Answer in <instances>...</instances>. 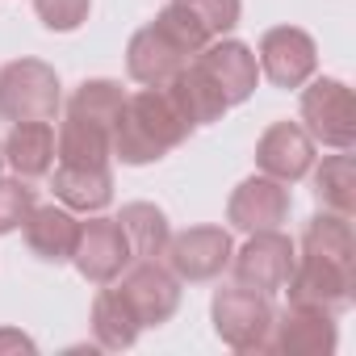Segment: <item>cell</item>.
Segmentation results:
<instances>
[{
  "instance_id": "obj_10",
  "label": "cell",
  "mask_w": 356,
  "mask_h": 356,
  "mask_svg": "<svg viewBox=\"0 0 356 356\" xmlns=\"http://www.w3.org/2000/svg\"><path fill=\"white\" fill-rule=\"evenodd\" d=\"M293 260H298V248L289 235L277 231H252L248 243L231 256V268H235V281L248 285V289H260V293H277L289 273H293Z\"/></svg>"
},
{
  "instance_id": "obj_26",
  "label": "cell",
  "mask_w": 356,
  "mask_h": 356,
  "mask_svg": "<svg viewBox=\"0 0 356 356\" xmlns=\"http://www.w3.org/2000/svg\"><path fill=\"white\" fill-rule=\"evenodd\" d=\"M210 38H222L239 26V13H243V0H176Z\"/></svg>"
},
{
  "instance_id": "obj_16",
  "label": "cell",
  "mask_w": 356,
  "mask_h": 356,
  "mask_svg": "<svg viewBox=\"0 0 356 356\" xmlns=\"http://www.w3.org/2000/svg\"><path fill=\"white\" fill-rule=\"evenodd\" d=\"M22 235H26V248L47 260V264H72V252H76V239H80V218L76 210L67 206H34L22 222Z\"/></svg>"
},
{
  "instance_id": "obj_9",
  "label": "cell",
  "mask_w": 356,
  "mask_h": 356,
  "mask_svg": "<svg viewBox=\"0 0 356 356\" xmlns=\"http://www.w3.org/2000/svg\"><path fill=\"white\" fill-rule=\"evenodd\" d=\"M72 264L84 281L92 285H113L130 264V243L118 227V218H105V214H88V222H80V239H76V252H72Z\"/></svg>"
},
{
  "instance_id": "obj_6",
  "label": "cell",
  "mask_w": 356,
  "mask_h": 356,
  "mask_svg": "<svg viewBox=\"0 0 356 356\" xmlns=\"http://www.w3.org/2000/svg\"><path fill=\"white\" fill-rule=\"evenodd\" d=\"M281 289L289 293V306H314V310H327V314H343L352 306L356 264H339V260L302 252Z\"/></svg>"
},
{
  "instance_id": "obj_8",
  "label": "cell",
  "mask_w": 356,
  "mask_h": 356,
  "mask_svg": "<svg viewBox=\"0 0 356 356\" xmlns=\"http://www.w3.org/2000/svg\"><path fill=\"white\" fill-rule=\"evenodd\" d=\"M260 76L277 88H302L314 72H318V47L306 30L298 26H273L260 34V51H256Z\"/></svg>"
},
{
  "instance_id": "obj_19",
  "label": "cell",
  "mask_w": 356,
  "mask_h": 356,
  "mask_svg": "<svg viewBox=\"0 0 356 356\" xmlns=\"http://www.w3.org/2000/svg\"><path fill=\"white\" fill-rule=\"evenodd\" d=\"M163 88L172 92L176 105H181V113L193 122V130H197V126H210V122H222V113L231 109L227 97L218 92V84L197 67V59H189L181 72H176V76L163 84Z\"/></svg>"
},
{
  "instance_id": "obj_28",
  "label": "cell",
  "mask_w": 356,
  "mask_h": 356,
  "mask_svg": "<svg viewBox=\"0 0 356 356\" xmlns=\"http://www.w3.org/2000/svg\"><path fill=\"white\" fill-rule=\"evenodd\" d=\"M34 13L51 34H72L88 22L92 0H34Z\"/></svg>"
},
{
  "instance_id": "obj_21",
  "label": "cell",
  "mask_w": 356,
  "mask_h": 356,
  "mask_svg": "<svg viewBox=\"0 0 356 356\" xmlns=\"http://www.w3.org/2000/svg\"><path fill=\"white\" fill-rule=\"evenodd\" d=\"M118 227H122V235H126L134 260H159L163 248H168V235H172L168 214H163L159 206H151V202H130V206H122Z\"/></svg>"
},
{
  "instance_id": "obj_23",
  "label": "cell",
  "mask_w": 356,
  "mask_h": 356,
  "mask_svg": "<svg viewBox=\"0 0 356 356\" xmlns=\"http://www.w3.org/2000/svg\"><path fill=\"white\" fill-rule=\"evenodd\" d=\"M314 172V197L323 210H335V214H356V159L348 151H335L327 155Z\"/></svg>"
},
{
  "instance_id": "obj_7",
  "label": "cell",
  "mask_w": 356,
  "mask_h": 356,
  "mask_svg": "<svg viewBox=\"0 0 356 356\" xmlns=\"http://www.w3.org/2000/svg\"><path fill=\"white\" fill-rule=\"evenodd\" d=\"M231 256H235V243H231V231H222V227L176 231V235H168V248H163L168 268L189 285L222 277V268H231Z\"/></svg>"
},
{
  "instance_id": "obj_4",
  "label": "cell",
  "mask_w": 356,
  "mask_h": 356,
  "mask_svg": "<svg viewBox=\"0 0 356 356\" xmlns=\"http://www.w3.org/2000/svg\"><path fill=\"white\" fill-rule=\"evenodd\" d=\"M302 130L331 147V151H352L356 143V101L352 88L335 76H310L302 84Z\"/></svg>"
},
{
  "instance_id": "obj_11",
  "label": "cell",
  "mask_w": 356,
  "mask_h": 356,
  "mask_svg": "<svg viewBox=\"0 0 356 356\" xmlns=\"http://www.w3.org/2000/svg\"><path fill=\"white\" fill-rule=\"evenodd\" d=\"M118 289L143 327H163L181 310V277L159 260H134V268L122 273Z\"/></svg>"
},
{
  "instance_id": "obj_18",
  "label": "cell",
  "mask_w": 356,
  "mask_h": 356,
  "mask_svg": "<svg viewBox=\"0 0 356 356\" xmlns=\"http://www.w3.org/2000/svg\"><path fill=\"white\" fill-rule=\"evenodd\" d=\"M55 163H76V168H109L113 163V130L88 118L67 113L59 134H55Z\"/></svg>"
},
{
  "instance_id": "obj_3",
  "label": "cell",
  "mask_w": 356,
  "mask_h": 356,
  "mask_svg": "<svg viewBox=\"0 0 356 356\" xmlns=\"http://www.w3.org/2000/svg\"><path fill=\"white\" fill-rule=\"evenodd\" d=\"M63 109L59 72L42 59H13L0 67V118L5 122H55Z\"/></svg>"
},
{
  "instance_id": "obj_15",
  "label": "cell",
  "mask_w": 356,
  "mask_h": 356,
  "mask_svg": "<svg viewBox=\"0 0 356 356\" xmlns=\"http://www.w3.org/2000/svg\"><path fill=\"white\" fill-rule=\"evenodd\" d=\"M256 168L281 185H293L314 168V138L302 122H273L256 143Z\"/></svg>"
},
{
  "instance_id": "obj_24",
  "label": "cell",
  "mask_w": 356,
  "mask_h": 356,
  "mask_svg": "<svg viewBox=\"0 0 356 356\" xmlns=\"http://www.w3.org/2000/svg\"><path fill=\"white\" fill-rule=\"evenodd\" d=\"M302 252H314V256H327V260H339V264H356L352 218L348 214H335V210L314 214L306 222V231H302Z\"/></svg>"
},
{
  "instance_id": "obj_29",
  "label": "cell",
  "mask_w": 356,
  "mask_h": 356,
  "mask_svg": "<svg viewBox=\"0 0 356 356\" xmlns=\"http://www.w3.org/2000/svg\"><path fill=\"white\" fill-rule=\"evenodd\" d=\"M0 352H38V343L13 327H0Z\"/></svg>"
},
{
  "instance_id": "obj_5",
  "label": "cell",
  "mask_w": 356,
  "mask_h": 356,
  "mask_svg": "<svg viewBox=\"0 0 356 356\" xmlns=\"http://www.w3.org/2000/svg\"><path fill=\"white\" fill-rule=\"evenodd\" d=\"M273 314L277 310H273L268 293L248 289V285H222V289H214V302H210L214 335L235 352H264Z\"/></svg>"
},
{
  "instance_id": "obj_30",
  "label": "cell",
  "mask_w": 356,
  "mask_h": 356,
  "mask_svg": "<svg viewBox=\"0 0 356 356\" xmlns=\"http://www.w3.org/2000/svg\"><path fill=\"white\" fill-rule=\"evenodd\" d=\"M0 168H5V138H0Z\"/></svg>"
},
{
  "instance_id": "obj_13",
  "label": "cell",
  "mask_w": 356,
  "mask_h": 356,
  "mask_svg": "<svg viewBox=\"0 0 356 356\" xmlns=\"http://www.w3.org/2000/svg\"><path fill=\"white\" fill-rule=\"evenodd\" d=\"M293 210V197H289V185L273 181V176H248V181L235 185L231 202H227V222L243 235L252 231H277Z\"/></svg>"
},
{
  "instance_id": "obj_17",
  "label": "cell",
  "mask_w": 356,
  "mask_h": 356,
  "mask_svg": "<svg viewBox=\"0 0 356 356\" xmlns=\"http://www.w3.org/2000/svg\"><path fill=\"white\" fill-rule=\"evenodd\" d=\"M51 189H55L59 206H67L76 214H101L113 202V168L55 163L51 168Z\"/></svg>"
},
{
  "instance_id": "obj_25",
  "label": "cell",
  "mask_w": 356,
  "mask_h": 356,
  "mask_svg": "<svg viewBox=\"0 0 356 356\" xmlns=\"http://www.w3.org/2000/svg\"><path fill=\"white\" fill-rule=\"evenodd\" d=\"M122 101H126V92H122V84H118V80H84V84L72 92L67 113L88 118V122H101V126H109V130H113V118H118Z\"/></svg>"
},
{
  "instance_id": "obj_27",
  "label": "cell",
  "mask_w": 356,
  "mask_h": 356,
  "mask_svg": "<svg viewBox=\"0 0 356 356\" xmlns=\"http://www.w3.org/2000/svg\"><path fill=\"white\" fill-rule=\"evenodd\" d=\"M34 206H38V193L26 176H0V235L17 231Z\"/></svg>"
},
{
  "instance_id": "obj_22",
  "label": "cell",
  "mask_w": 356,
  "mask_h": 356,
  "mask_svg": "<svg viewBox=\"0 0 356 356\" xmlns=\"http://www.w3.org/2000/svg\"><path fill=\"white\" fill-rule=\"evenodd\" d=\"M138 331H143V323L134 318V310L122 298V289L118 285L113 289H101L97 302H92V339H97V348L122 352V348H130L138 339Z\"/></svg>"
},
{
  "instance_id": "obj_1",
  "label": "cell",
  "mask_w": 356,
  "mask_h": 356,
  "mask_svg": "<svg viewBox=\"0 0 356 356\" xmlns=\"http://www.w3.org/2000/svg\"><path fill=\"white\" fill-rule=\"evenodd\" d=\"M193 134V122L181 113V105L172 101V92L159 88H138L126 92L118 118H113V159L143 168L163 159Z\"/></svg>"
},
{
  "instance_id": "obj_20",
  "label": "cell",
  "mask_w": 356,
  "mask_h": 356,
  "mask_svg": "<svg viewBox=\"0 0 356 356\" xmlns=\"http://www.w3.org/2000/svg\"><path fill=\"white\" fill-rule=\"evenodd\" d=\"M5 163L26 176V181H38L55 168V126L51 122H13L9 138H5Z\"/></svg>"
},
{
  "instance_id": "obj_2",
  "label": "cell",
  "mask_w": 356,
  "mask_h": 356,
  "mask_svg": "<svg viewBox=\"0 0 356 356\" xmlns=\"http://www.w3.org/2000/svg\"><path fill=\"white\" fill-rule=\"evenodd\" d=\"M206 42H210V34L176 5V0H168L151 26L130 34V42H126V76L134 84H143V88H159Z\"/></svg>"
},
{
  "instance_id": "obj_12",
  "label": "cell",
  "mask_w": 356,
  "mask_h": 356,
  "mask_svg": "<svg viewBox=\"0 0 356 356\" xmlns=\"http://www.w3.org/2000/svg\"><path fill=\"white\" fill-rule=\"evenodd\" d=\"M335 343H339L335 314L314 310V306H285L281 314H273L264 352H281V356H331Z\"/></svg>"
},
{
  "instance_id": "obj_14",
  "label": "cell",
  "mask_w": 356,
  "mask_h": 356,
  "mask_svg": "<svg viewBox=\"0 0 356 356\" xmlns=\"http://www.w3.org/2000/svg\"><path fill=\"white\" fill-rule=\"evenodd\" d=\"M197 67L218 84V92L227 97V105H243L256 84H260V63H256V51L239 38H210L197 55Z\"/></svg>"
}]
</instances>
